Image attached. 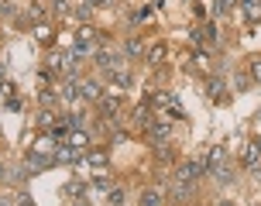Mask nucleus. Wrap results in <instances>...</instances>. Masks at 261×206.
Instances as JSON below:
<instances>
[{
  "label": "nucleus",
  "mask_w": 261,
  "mask_h": 206,
  "mask_svg": "<svg viewBox=\"0 0 261 206\" xmlns=\"http://www.w3.org/2000/svg\"><path fill=\"white\" fill-rule=\"evenodd\" d=\"M203 175H206V158H203V154H199V158H186L182 165H179V172H175V179L189 182V186H193L196 179H203Z\"/></svg>",
  "instance_id": "1"
},
{
  "label": "nucleus",
  "mask_w": 261,
  "mask_h": 206,
  "mask_svg": "<svg viewBox=\"0 0 261 206\" xmlns=\"http://www.w3.org/2000/svg\"><path fill=\"white\" fill-rule=\"evenodd\" d=\"M241 165L244 168H258L261 165V138H251L241 148Z\"/></svg>",
  "instance_id": "2"
},
{
  "label": "nucleus",
  "mask_w": 261,
  "mask_h": 206,
  "mask_svg": "<svg viewBox=\"0 0 261 206\" xmlns=\"http://www.w3.org/2000/svg\"><path fill=\"white\" fill-rule=\"evenodd\" d=\"M76 162H83V154L72 144H59L55 148V165H76Z\"/></svg>",
  "instance_id": "3"
},
{
  "label": "nucleus",
  "mask_w": 261,
  "mask_h": 206,
  "mask_svg": "<svg viewBox=\"0 0 261 206\" xmlns=\"http://www.w3.org/2000/svg\"><path fill=\"white\" fill-rule=\"evenodd\" d=\"M210 175L220 182V186H230V182H234V165H230V158H223L220 165H213V168H210Z\"/></svg>",
  "instance_id": "4"
},
{
  "label": "nucleus",
  "mask_w": 261,
  "mask_h": 206,
  "mask_svg": "<svg viewBox=\"0 0 261 206\" xmlns=\"http://www.w3.org/2000/svg\"><path fill=\"white\" fill-rule=\"evenodd\" d=\"M76 41H79V45H90V48H96V41H100V31H96L93 24H86V21H83V24L76 28Z\"/></svg>",
  "instance_id": "5"
},
{
  "label": "nucleus",
  "mask_w": 261,
  "mask_h": 206,
  "mask_svg": "<svg viewBox=\"0 0 261 206\" xmlns=\"http://www.w3.org/2000/svg\"><path fill=\"white\" fill-rule=\"evenodd\" d=\"M93 62L100 65V69H107V72H110V69H117V55H114V52H107V48H96L93 52Z\"/></svg>",
  "instance_id": "6"
},
{
  "label": "nucleus",
  "mask_w": 261,
  "mask_h": 206,
  "mask_svg": "<svg viewBox=\"0 0 261 206\" xmlns=\"http://www.w3.org/2000/svg\"><path fill=\"white\" fill-rule=\"evenodd\" d=\"M96 107H100V117H107V120H110V117H117L120 100H117V96H100V100H96Z\"/></svg>",
  "instance_id": "7"
},
{
  "label": "nucleus",
  "mask_w": 261,
  "mask_h": 206,
  "mask_svg": "<svg viewBox=\"0 0 261 206\" xmlns=\"http://www.w3.org/2000/svg\"><path fill=\"white\" fill-rule=\"evenodd\" d=\"M79 93H83V100H90V103H96L100 96H103V90H100V83H96V79H86V83H79Z\"/></svg>",
  "instance_id": "8"
},
{
  "label": "nucleus",
  "mask_w": 261,
  "mask_h": 206,
  "mask_svg": "<svg viewBox=\"0 0 261 206\" xmlns=\"http://www.w3.org/2000/svg\"><path fill=\"white\" fill-rule=\"evenodd\" d=\"M206 96L210 100H223V96H227V83H223V76H213L206 83Z\"/></svg>",
  "instance_id": "9"
},
{
  "label": "nucleus",
  "mask_w": 261,
  "mask_h": 206,
  "mask_svg": "<svg viewBox=\"0 0 261 206\" xmlns=\"http://www.w3.org/2000/svg\"><path fill=\"white\" fill-rule=\"evenodd\" d=\"M189 193H193V186H189V182H172V193H169V199L172 203H186V199H189Z\"/></svg>",
  "instance_id": "10"
},
{
  "label": "nucleus",
  "mask_w": 261,
  "mask_h": 206,
  "mask_svg": "<svg viewBox=\"0 0 261 206\" xmlns=\"http://www.w3.org/2000/svg\"><path fill=\"white\" fill-rule=\"evenodd\" d=\"M148 141L151 144H165L169 141V124H148Z\"/></svg>",
  "instance_id": "11"
},
{
  "label": "nucleus",
  "mask_w": 261,
  "mask_h": 206,
  "mask_svg": "<svg viewBox=\"0 0 261 206\" xmlns=\"http://www.w3.org/2000/svg\"><path fill=\"white\" fill-rule=\"evenodd\" d=\"M241 14H244V21H248V24H261V4H258V0L241 4Z\"/></svg>",
  "instance_id": "12"
},
{
  "label": "nucleus",
  "mask_w": 261,
  "mask_h": 206,
  "mask_svg": "<svg viewBox=\"0 0 261 206\" xmlns=\"http://www.w3.org/2000/svg\"><path fill=\"white\" fill-rule=\"evenodd\" d=\"M55 148H59V141H55V134H48V138H38L31 151H38V154H52V158H55Z\"/></svg>",
  "instance_id": "13"
},
{
  "label": "nucleus",
  "mask_w": 261,
  "mask_h": 206,
  "mask_svg": "<svg viewBox=\"0 0 261 206\" xmlns=\"http://www.w3.org/2000/svg\"><path fill=\"white\" fill-rule=\"evenodd\" d=\"M103 79H114V83H117L120 90H130V76H127V69H124V65H117V69H110V72H107Z\"/></svg>",
  "instance_id": "14"
},
{
  "label": "nucleus",
  "mask_w": 261,
  "mask_h": 206,
  "mask_svg": "<svg viewBox=\"0 0 261 206\" xmlns=\"http://www.w3.org/2000/svg\"><path fill=\"white\" fill-rule=\"evenodd\" d=\"M203 158H206V175H210V168H213V165H220L223 158H227V151H223V144H213V148H210V151L203 154Z\"/></svg>",
  "instance_id": "15"
},
{
  "label": "nucleus",
  "mask_w": 261,
  "mask_h": 206,
  "mask_svg": "<svg viewBox=\"0 0 261 206\" xmlns=\"http://www.w3.org/2000/svg\"><path fill=\"white\" fill-rule=\"evenodd\" d=\"M62 193L69 196V199H79V196L86 193V182H79V179H69V182L62 186Z\"/></svg>",
  "instance_id": "16"
},
{
  "label": "nucleus",
  "mask_w": 261,
  "mask_h": 206,
  "mask_svg": "<svg viewBox=\"0 0 261 206\" xmlns=\"http://www.w3.org/2000/svg\"><path fill=\"white\" fill-rule=\"evenodd\" d=\"M148 103H151L155 110H169V107H172V103H175V100H172L169 93H155V96H151V100H148Z\"/></svg>",
  "instance_id": "17"
},
{
  "label": "nucleus",
  "mask_w": 261,
  "mask_h": 206,
  "mask_svg": "<svg viewBox=\"0 0 261 206\" xmlns=\"http://www.w3.org/2000/svg\"><path fill=\"white\" fill-rule=\"evenodd\" d=\"M141 206H162V193H158V189H144L141 193Z\"/></svg>",
  "instance_id": "18"
},
{
  "label": "nucleus",
  "mask_w": 261,
  "mask_h": 206,
  "mask_svg": "<svg viewBox=\"0 0 261 206\" xmlns=\"http://www.w3.org/2000/svg\"><path fill=\"white\" fill-rule=\"evenodd\" d=\"M124 55H127V59H141L144 45H141V41H124Z\"/></svg>",
  "instance_id": "19"
},
{
  "label": "nucleus",
  "mask_w": 261,
  "mask_h": 206,
  "mask_svg": "<svg viewBox=\"0 0 261 206\" xmlns=\"http://www.w3.org/2000/svg\"><path fill=\"white\" fill-rule=\"evenodd\" d=\"M69 55H72L76 62H83L86 55H93V48H90V45H79V41H72V48H69Z\"/></svg>",
  "instance_id": "20"
},
{
  "label": "nucleus",
  "mask_w": 261,
  "mask_h": 206,
  "mask_svg": "<svg viewBox=\"0 0 261 206\" xmlns=\"http://www.w3.org/2000/svg\"><path fill=\"white\" fill-rule=\"evenodd\" d=\"M86 162H90L93 168H103V165H107V151H100V148H93V151L86 154Z\"/></svg>",
  "instance_id": "21"
},
{
  "label": "nucleus",
  "mask_w": 261,
  "mask_h": 206,
  "mask_svg": "<svg viewBox=\"0 0 261 206\" xmlns=\"http://www.w3.org/2000/svg\"><path fill=\"white\" fill-rule=\"evenodd\" d=\"M248 76H251V83H261V55H254L248 62Z\"/></svg>",
  "instance_id": "22"
},
{
  "label": "nucleus",
  "mask_w": 261,
  "mask_h": 206,
  "mask_svg": "<svg viewBox=\"0 0 261 206\" xmlns=\"http://www.w3.org/2000/svg\"><path fill=\"white\" fill-rule=\"evenodd\" d=\"M38 124H41V127H55V124H59V117L52 114V107H45V110H41V117H38Z\"/></svg>",
  "instance_id": "23"
},
{
  "label": "nucleus",
  "mask_w": 261,
  "mask_h": 206,
  "mask_svg": "<svg viewBox=\"0 0 261 206\" xmlns=\"http://www.w3.org/2000/svg\"><path fill=\"white\" fill-rule=\"evenodd\" d=\"M230 11H234V4H230V0H213V14H217V17H227Z\"/></svg>",
  "instance_id": "24"
},
{
  "label": "nucleus",
  "mask_w": 261,
  "mask_h": 206,
  "mask_svg": "<svg viewBox=\"0 0 261 206\" xmlns=\"http://www.w3.org/2000/svg\"><path fill=\"white\" fill-rule=\"evenodd\" d=\"M162 59H165V45H151V48H148V62L158 65Z\"/></svg>",
  "instance_id": "25"
},
{
  "label": "nucleus",
  "mask_w": 261,
  "mask_h": 206,
  "mask_svg": "<svg viewBox=\"0 0 261 206\" xmlns=\"http://www.w3.org/2000/svg\"><path fill=\"white\" fill-rule=\"evenodd\" d=\"M107 203H110V206H124V189H120V186H114V189L107 193Z\"/></svg>",
  "instance_id": "26"
},
{
  "label": "nucleus",
  "mask_w": 261,
  "mask_h": 206,
  "mask_svg": "<svg viewBox=\"0 0 261 206\" xmlns=\"http://www.w3.org/2000/svg\"><path fill=\"white\" fill-rule=\"evenodd\" d=\"M35 38H38V41H52V28L38 21V24H35Z\"/></svg>",
  "instance_id": "27"
},
{
  "label": "nucleus",
  "mask_w": 261,
  "mask_h": 206,
  "mask_svg": "<svg viewBox=\"0 0 261 206\" xmlns=\"http://www.w3.org/2000/svg\"><path fill=\"white\" fill-rule=\"evenodd\" d=\"M234 90H237V93L251 90V76H248V72H241V76H234Z\"/></svg>",
  "instance_id": "28"
},
{
  "label": "nucleus",
  "mask_w": 261,
  "mask_h": 206,
  "mask_svg": "<svg viewBox=\"0 0 261 206\" xmlns=\"http://www.w3.org/2000/svg\"><path fill=\"white\" fill-rule=\"evenodd\" d=\"M7 110L17 114V110H21V100H17V96H7Z\"/></svg>",
  "instance_id": "29"
},
{
  "label": "nucleus",
  "mask_w": 261,
  "mask_h": 206,
  "mask_svg": "<svg viewBox=\"0 0 261 206\" xmlns=\"http://www.w3.org/2000/svg\"><path fill=\"white\" fill-rule=\"evenodd\" d=\"M134 120L144 124V120H148V107H138V110H134Z\"/></svg>",
  "instance_id": "30"
},
{
  "label": "nucleus",
  "mask_w": 261,
  "mask_h": 206,
  "mask_svg": "<svg viewBox=\"0 0 261 206\" xmlns=\"http://www.w3.org/2000/svg\"><path fill=\"white\" fill-rule=\"evenodd\" d=\"M86 4H90V7H107L110 0H86Z\"/></svg>",
  "instance_id": "31"
},
{
  "label": "nucleus",
  "mask_w": 261,
  "mask_h": 206,
  "mask_svg": "<svg viewBox=\"0 0 261 206\" xmlns=\"http://www.w3.org/2000/svg\"><path fill=\"white\" fill-rule=\"evenodd\" d=\"M69 206H90V203H86V199L79 196V199H72V203H69Z\"/></svg>",
  "instance_id": "32"
},
{
  "label": "nucleus",
  "mask_w": 261,
  "mask_h": 206,
  "mask_svg": "<svg viewBox=\"0 0 261 206\" xmlns=\"http://www.w3.org/2000/svg\"><path fill=\"white\" fill-rule=\"evenodd\" d=\"M220 206H234V203H220Z\"/></svg>",
  "instance_id": "33"
},
{
  "label": "nucleus",
  "mask_w": 261,
  "mask_h": 206,
  "mask_svg": "<svg viewBox=\"0 0 261 206\" xmlns=\"http://www.w3.org/2000/svg\"><path fill=\"white\" fill-rule=\"evenodd\" d=\"M0 179H4V168H0Z\"/></svg>",
  "instance_id": "34"
}]
</instances>
